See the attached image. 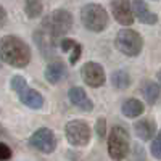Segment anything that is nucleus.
I'll use <instances>...</instances> for the list:
<instances>
[{"label": "nucleus", "instance_id": "obj_1", "mask_svg": "<svg viewBox=\"0 0 161 161\" xmlns=\"http://www.w3.org/2000/svg\"><path fill=\"white\" fill-rule=\"evenodd\" d=\"M0 61L11 68H26L31 61V47L18 36H3L0 39Z\"/></svg>", "mask_w": 161, "mask_h": 161}, {"label": "nucleus", "instance_id": "obj_2", "mask_svg": "<svg viewBox=\"0 0 161 161\" xmlns=\"http://www.w3.org/2000/svg\"><path fill=\"white\" fill-rule=\"evenodd\" d=\"M73 15L64 10V8H58V10H53L52 13L42 19L40 23V28H42L45 32H48L52 37H55L60 40L61 36H66L71 29H73Z\"/></svg>", "mask_w": 161, "mask_h": 161}, {"label": "nucleus", "instance_id": "obj_3", "mask_svg": "<svg viewBox=\"0 0 161 161\" xmlns=\"http://www.w3.org/2000/svg\"><path fill=\"white\" fill-rule=\"evenodd\" d=\"M82 26L90 32H103L110 24V15L100 3H87L80 8Z\"/></svg>", "mask_w": 161, "mask_h": 161}, {"label": "nucleus", "instance_id": "obj_4", "mask_svg": "<svg viewBox=\"0 0 161 161\" xmlns=\"http://www.w3.org/2000/svg\"><path fill=\"white\" fill-rule=\"evenodd\" d=\"M114 47L118 48V52L123 53V55L136 58L143 50V39L137 31H134L130 28H124L116 34Z\"/></svg>", "mask_w": 161, "mask_h": 161}, {"label": "nucleus", "instance_id": "obj_5", "mask_svg": "<svg viewBox=\"0 0 161 161\" xmlns=\"http://www.w3.org/2000/svg\"><path fill=\"white\" fill-rule=\"evenodd\" d=\"M106 143H108L110 158L113 161H123L130 147L129 132L123 126H113L108 134V139H106Z\"/></svg>", "mask_w": 161, "mask_h": 161}, {"label": "nucleus", "instance_id": "obj_6", "mask_svg": "<svg viewBox=\"0 0 161 161\" xmlns=\"http://www.w3.org/2000/svg\"><path fill=\"white\" fill-rule=\"evenodd\" d=\"M64 136L73 147H86L92 139V129L84 119H73L64 126Z\"/></svg>", "mask_w": 161, "mask_h": 161}, {"label": "nucleus", "instance_id": "obj_7", "mask_svg": "<svg viewBox=\"0 0 161 161\" xmlns=\"http://www.w3.org/2000/svg\"><path fill=\"white\" fill-rule=\"evenodd\" d=\"M57 143H58V140H57L55 132L48 127H39L29 137V145L44 155H50L55 152Z\"/></svg>", "mask_w": 161, "mask_h": 161}, {"label": "nucleus", "instance_id": "obj_8", "mask_svg": "<svg viewBox=\"0 0 161 161\" xmlns=\"http://www.w3.org/2000/svg\"><path fill=\"white\" fill-rule=\"evenodd\" d=\"M80 77L82 80L92 89L102 87L106 82V73L103 69V66L97 61H87L80 68Z\"/></svg>", "mask_w": 161, "mask_h": 161}, {"label": "nucleus", "instance_id": "obj_9", "mask_svg": "<svg viewBox=\"0 0 161 161\" xmlns=\"http://www.w3.org/2000/svg\"><path fill=\"white\" fill-rule=\"evenodd\" d=\"M32 39L40 52V55L45 58H53L57 55V45H58V39L52 37L48 32H45L42 28H37L32 34Z\"/></svg>", "mask_w": 161, "mask_h": 161}, {"label": "nucleus", "instance_id": "obj_10", "mask_svg": "<svg viewBox=\"0 0 161 161\" xmlns=\"http://www.w3.org/2000/svg\"><path fill=\"white\" fill-rule=\"evenodd\" d=\"M110 7H111V15L116 19V23H119L121 26H126V28L134 24L130 0H111Z\"/></svg>", "mask_w": 161, "mask_h": 161}, {"label": "nucleus", "instance_id": "obj_11", "mask_svg": "<svg viewBox=\"0 0 161 161\" xmlns=\"http://www.w3.org/2000/svg\"><path fill=\"white\" fill-rule=\"evenodd\" d=\"M130 8H132V15L134 19H137L142 24H156L158 23V15L153 11H150L148 5L145 0H132L130 2Z\"/></svg>", "mask_w": 161, "mask_h": 161}, {"label": "nucleus", "instance_id": "obj_12", "mask_svg": "<svg viewBox=\"0 0 161 161\" xmlns=\"http://www.w3.org/2000/svg\"><path fill=\"white\" fill-rule=\"evenodd\" d=\"M68 98L69 102L76 106V108H79L80 111H92L93 110V103L90 100V97L86 93V90L82 87H79V86H74L68 90Z\"/></svg>", "mask_w": 161, "mask_h": 161}, {"label": "nucleus", "instance_id": "obj_13", "mask_svg": "<svg viewBox=\"0 0 161 161\" xmlns=\"http://www.w3.org/2000/svg\"><path fill=\"white\" fill-rule=\"evenodd\" d=\"M16 95H18L19 102L23 105H26L28 108H31V110H40V108H44V103H45L44 95L39 90L31 89L29 86L24 87L19 93H16Z\"/></svg>", "mask_w": 161, "mask_h": 161}, {"label": "nucleus", "instance_id": "obj_14", "mask_svg": "<svg viewBox=\"0 0 161 161\" xmlns=\"http://www.w3.org/2000/svg\"><path fill=\"white\" fill-rule=\"evenodd\" d=\"M134 132H136V136L142 142H150L156 134V123L150 118L139 119L137 123L134 124Z\"/></svg>", "mask_w": 161, "mask_h": 161}, {"label": "nucleus", "instance_id": "obj_15", "mask_svg": "<svg viewBox=\"0 0 161 161\" xmlns=\"http://www.w3.org/2000/svg\"><path fill=\"white\" fill-rule=\"evenodd\" d=\"M66 74H68V69H66V66L61 60H52L47 68H45V79L48 80L50 84H58L61 82V80L66 77Z\"/></svg>", "mask_w": 161, "mask_h": 161}, {"label": "nucleus", "instance_id": "obj_16", "mask_svg": "<svg viewBox=\"0 0 161 161\" xmlns=\"http://www.w3.org/2000/svg\"><path fill=\"white\" fill-rule=\"evenodd\" d=\"M143 111H145V105L137 98H127V100H124L123 105H121V113L129 119L139 118L140 114H143Z\"/></svg>", "mask_w": 161, "mask_h": 161}, {"label": "nucleus", "instance_id": "obj_17", "mask_svg": "<svg viewBox=\"0 0 161 161\" xmlns=\"http://www.w3.org/2000/svg\"><path fill=\"white\" fill-rule=\"evenodd\" d=\"M111 84L114 89L118 90H126L130 87L132 84V79H130V74L126 71V69H116L113 74H111Z\"/></svg>", "mask_w": 161, "mask_h": 161}, {"label": "nucleus", "instance_id": "obj_18", "mask_svg": "<svg viewBox=\"0 0 161 161\" xmlns=\"http://www.w3.org/2000/svg\"><path fill=\"white\" fill-rule=\"evenodd\" d=\"M142 95L148 105H155L159 100V86L153 80H147L142 86Z\"/></svg>", "mask_w": 161, "mask_h": 161}, {"label": "nucleus", "instance_id": "obj_19", "mask_svg": "<svg viewBox=\"0 0 161 161\" xmlns=\"http://www.w3.org/2000/svg\"><path fill=\"white\" fill-rule=\"evenodd\" d=\"M44 3L42 0H24V13L29 19H36L42 15Z\"/></svg>", "mask_w": 161, "mask_h": 161}, {"label": "nucleus", "instance_id": "obj_20", "mask_svg": "<svg viewBox=\"0 0 161 161\" xmlns=\"http://www.w3.org/2000/svg\"><path fill=\"white\" fill-rule=\"evenodd\" d=\"M127 161H147V152L142 145L139 143H134L129 147V152L126 155Z\"/></svg>", "mask_w": 161, "mask_h": 161}, {"label": "nucleus", "instance_id": "obj_21", "mask_svg": "<svg viewBox=\"0 0 161 161\" xmlns=\"http://www.w3.org/2000/svg\"><path fill=\"white\" fill-rule=\"evenodd\" d=\"M10 87L15 93H19L24 87H28V80H26L23 76H13L10 80Z\"/></svg>", "mask_w": 161, "mask_h": 161}, {"label": "nucleus", "instance_id": "obj_22", "mask_svg": "<svg viewBox=\"0 0 161 161\" xmlns=\"http://www.w3.org/2000/svg\"><path fill=\"white\" fill-rule=\"evenodd\" d=\"M150 153L155 159H161V136H156L152 139L150 143Z\"/></svg>", "mask_w": 161, "mask_h": 161}, {"label": "nucleus", "instance_id": "obj_23", "mask_svg": "<svg viewBox=\"0 0 161 161\" xmlns=\"http://www.w3.org/2000/svg\"><path fill=\"white\" fill-rule=\"evenodd\" d=\"M95 134L98 136V139L106 137V119L105 118H98L95 121Z\"/></svg>", "mask_w": 161, "mask_h": 161}, {"label": "nucleus", "instance_id": "obj_24", "mask_svg": "<svg viewBox=\"0 0 161 161\" xmlns=\"http://www.w3.org/2000/svg\"><path fill=\"white\" fill-rule=\"evenodd\" d=\"M80 55H82V45L80 44H77L76 42V45L71 48V55H69V63L74 66L77 61H79V58H80Z\"/></svg>", "mask_w": 161, "mask_h": 161}, {"label": "nucleus", "instance_id": "obj_25", "mask_svg": "<svg viewBox=\"0 0 161 161\" xmlns=\"http://www.w3.org/2000/svg\"><path fill=\"white\" fill-rule=\"evenodd\" d=\"M11 156H13L11 148L7 143L0 142V161H8V159H11Z\"/></svg>", "mask_w": 161, "mask_h": 161}, {"label": "nucleus", "instance_id": "obj_26", "mask_svg": "<svg viewBox=\"0 0 161 161\" xmlns=\"http://www.w3.org/2000/svg\"><path fill=\"white\" fill-rule=\"evenodd\" d=\"M76 45V40H73V39H61L60 40V48H61V52H64V53H68V52H71V48Z\"/></svg>", "mask_w": 161, "mask_h": 161}, {"label": "nucleus", "instance_id": "obj_27", "mask_svg": "<svg viewBox=\"0 0 161 161\" xmlns=\"http://www.w3.org/2000/svg\"><path fill=\"white\" fill-rule=\"evenodd\" d=\"M7 19H8V15H7V10L0 5V29L3 28V26L7 24Z\"/></svg>", "mask_w": 161, "mask_h": 161}, {"label": "nucleus", "instance_id": "obj_28", "mask_svg": "<svg viewBox=\"0 0 161 161\" xmlns=\"http://www.w3.org/2000/svg\"><path fill=\"white\" fill-rule=\"evenodd\" d=\"M2 136H7V130L3 129V126H2V124H0V137H2Z\"/></svg>", "mask_w": 161, "mask_h": 161}, {"label": "nucleus", "instance_id": "obj_29", "mask_svg": "<svg viewBox=\"0 0 161 161\" xmlns=\"http://www.w3.org/2000/svg\"><path fill=\"white\" fill-rule=\"evenodd\" d=\"M153 2H158V0H153Z\"/></svg>", "mask_w": 161, "mask_h": 161}]
</instances>
